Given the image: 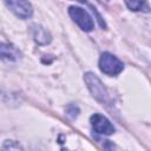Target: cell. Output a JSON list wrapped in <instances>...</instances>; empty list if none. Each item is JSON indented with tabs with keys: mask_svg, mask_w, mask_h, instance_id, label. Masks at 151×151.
Returning <instances> with one entry per match:
<instances>
[{
	"mask_svg": "<svg viewBox=\"0 0 151 151\" xmlns=\"http://www.w3.org/2000/svg\"><path fill=\"white\" fill-rule=\"evenodd\" d=\"M84 80L87 85V88L90 90V92L92 93V96L97 100H99L101 103H109L110 101V96H109L107 90L105 88V86L103 85V83L100 81V79L96 74L87 72L84 77Z\"/></svg>",
	"mask_w": 151,
	"mask_h": 151,
	"instance_id": "cell-1",
	"label": "cell"
},
{
	"mask_svg": "<svg viewBox=\"0 0 151 151\" xmlns=\"http://www.w3.org/2000/svg\"><path fill=\"white\" fill-rule=\"evenodd\" d=\"M99 68L107 76H118L124 70V64L113 54L105 52L100 55Z\"/></svg>",
	"mask_w": 151,
	"mask_h": 151,
	"instance_id": "cell-2",
	"label": "cell"
},
{
	"mask_svg": "<svg viewBox=\"0 0 151 151\" xmlns=\"http://www.w3.org/2000/svg\"><path fill=\"white\" fill-rule=\"evenodd\" d=\"M68 14L72 18V20L85 32H90L93 29L94 24L91 18V15L81 7L78 6H71L68 8Z\"/></svg>",
	"mask_w": 151,
	"mask_h": 151,
	"instance_id": "cell-3",
	"label": "cell"
},
{
	"mask_svg": "<svg viewBox=\"0 0 151 151\" xmlns=\"http://www.w3.org/2000/svg\"><path fill=\"white\" fill-rule=\"evenodd\" d=\"M91 125L93 127V130L99 133V134H112L114 132V126L112 125V123L103 114L100 113H94L91 116L90 118Z\"/></svg>",
	"mask_w": 151,
	"mask_h": 151,
	"instance_id": "cell-4",
	"label": "cell"
},
{
	"mask_svg": "<svg viewBox=\"0 0 151 151\" xmlns=\"http://www.w3.org/2000/svg\"><path fill=\"white\" fill-rule=\"evenodd\" d=\"M6 6L19 18L21 19H27L32 15L33 9H32V5L28 1H24V0H9L5 2Z\"/></svg>",
	"mask_w": 151,
	"mask_h": 151,
	"instance_id": "cell-5",
	"label": "cell"
},
{
	"mask_svg": "<svg viewBox=\"0 0 151 151\" xmlns=\"http://www.w3.org/2000/svg\"><path fill=\"white\" fill-rule=\"evenodd\" d=\"M32 34L34 41L39 45H46L51 41V34L39 25H34L32 27Z\"/></svg>",
	"mask_w": 151,
	"mask_h": 151,
	"instance_id": "cell-6",
	"label": "cell"
},
{
	"mask_svg": "<svg viewBox=\"0 0 151 151\" xmlns=\"http://www.w3.org/2000/svg\"><path fill=\"white\" fill-rule=\"evenodd\" d=\"M19 57H20V53L14 46L1 44V58L4 60L13 61V60H17Z\"/></svg>",
	"mask_w": 151,
	"mask_h": 151,
	"instance_id": "cell-7",
	"label": "cell"
},
{
	"mask_svg": "<svg viewBox=\"0 0 151 151\" xmlns=\"http://www.w3.org/2000/svg\"><path fill=\"white\" fill-rule=\"evenodd\" d=\"M126 6L131 11H142V12H150V7L145 1H126Z\"/></svg>",
	"mask_w": 151,
	"mask_h": 151,
	"instance_id": "cell-8",
	"label": "cell"
},
{
	"mask_svg": "<svg viewBox=\"0 0 151 151\" xmlns=\"http://www.w3.org/2000/svg\"><path fill=\"white\" fill-rule=\"evenodd\" d=\"M1 151H24L22 146L15 142V140H5L2 146H1Z\"/></svg>",
	"mask_w": 151,
	"mask_h": 151,
	"instance_id": "cell-9",
	"label": "cell"
}]
</instances>
